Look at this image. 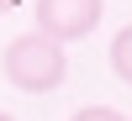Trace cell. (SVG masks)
<instances>
[{"label":"cell","instance_id":"obj_2","mask_svg":"<svg viewBox=\"0 0 132 121\" xmlns=\"http://www.w3.org/2000/svg\"><path fill=\"white\" fill-rule=\"evenodd\" d=\"M37 11V32L53 42H79L101 26L106 16V0H32Z\"/></svg>","mask_w":132,"mask_h":121},{"label":"cell","instance_id":"obj_3","mask_svg":"<svg viewBox=\"0 0 132 121\" xmlns=\"http://www.w3.org/2000/svg\"><path fill=\"white\" fill-rule=\"evenodd\" d=\"M111 74H116L122 84H132V21L111 37Z\"/></svg>","mask_w":132,"mask_h":121},{"label":"cell","instance_id":"obj_4","mask_svg":"<svg viewBox=\"0 0 132 121\" xmlns=\"http://www.w3.org/2000/svg\"><path fill=\"white\" fill-rule=\"evenodd\" d=\"M69 121H127V116L116 111V105H79Z\"/></svg>","mask_w":132,"mask_h":121},{"label":"cell","instance_id":"obj_1","mask_svg":"<svg viewBox=\"0 0 132 121\" xmlns=\"http://www.w3.org/2000/svg\"><path fill=\"white\" fill-rule=\"evenodd\" d=\"M0 69L16 90L27 95H53L63 79H69V58H63V42L42 37V32H21V37L5 42L0 53Z\"/></svg>","mask_w":132,"mask_h":121},{"label":"cell","instance_id":"obj_6","mask_svg":"<svg viewBox=\"0 0 132 121\" xmlns=\"http://www.w3.org/2000/svg\"><path fill=\"white\" fill-rule=\"evenodd\" d=\"M0 121H16V116H5V111H0Z\"/></svg>","mask_w":132,"mask_h":121},{"label":"cell","instance_id":"obj_5","mask_svg":"<svg viewBox=\"0 0 132 121\" xmlns=\"http://www.w3.org/2000/svg\"><path fill=\"white\" fill-rule=\"evenodd\" d=\"M11 5H16V0H0V11H11Z\"/></svg>","mask_w":132,"mask_h":121},{"label":"cell","instance_id":"obj_7","mask_svg":"<svg viewBox=\"0 0 132 121\" xmlns=\"http://www.w3.org/2000/svg\"><path fill=\"white\" fill-rule=\"evenodd\" d=\"M127 121H132V116H127Z\"/></svg>","mask_w":132,"mask_h":121}]
</instances>
